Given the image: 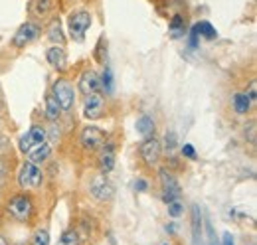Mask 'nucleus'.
<instances>
[{
	"label": "nucleus",
	"instance_id": "nucleus-22",
	"mask_svg": "<svg viewBox=\"0 0 257 245\" xmlns=\"http://www.w3.org/2000/svg\"><path fill=\"white\" fill-rule=\"evenodd\" d=\"M192 233H194V241H198L202 237V217H200L198 206L192 208Z\"/></svg>",
	"mask_w": 257,
	"mask_h": 245
},
{
	"label": "nucleus",
	"instance_id": "nucleus-28",
	"mask_svg": "<svg viewBox=\"0 0 257 245\" xmlns=\"http://www.w3.org/2000/svg\"><path fill=\"white\" fill-rule=\"evenodd\" d=\"M164 147H166V151H174V147H176V135L170 131V133H166V137H164Z\"/></svg>",
	"mask_w": 257,
	"mask_h": 245
},
{
	"label": "nucleus",
	"instance_id": "nucleus-21",
	"mask_svg": "<svg viewBox=\"0 0 257 245\" xmlns=\"http://www.w3.org/2000/svg\"><path fill=\"white\" fill-rule=\"evenodd\" d=\"M194 30L198 34V38H206V40H216V36H218L216 28L210 22H198L194 26Z\"/></svg>",
	"mask_w": 257,
	"mask_h": 245
},
{
	"label": "nucleus",
	"instance_id": "nucleus-32",
	"mask_svg": "<svg viewBox=\"0 0 257 245\" xmlns=\"http://www.w3.org/2000/svg\"><path fill=\"white\" fill-rule=\"evenodd\" d=\"M0 245H8V243H6V239H4L2 235H0Z\"/></svg>",
	"mask_w": 257,
	"mask_h": 245
},
{
	"label": "nucleus",
	"instance_id": "nucleus-26",
	"mask_svg": "<svg viewBox=\"0 0 257 245\" xmlns=\"http://www.w3.org/2000/svg\"><path fill=\"white\" fill-rule=\"evenodd\" d=\"M99 79H101V85H103L105 93H111V89H113V75H111V69L109 67L103 71V75Z\"/></svg>",
	"mask_w": 257,
	"mask_h": 245
},
{
	"label": "nucleus",
	"instance_id": "nucleus-3",
	"mask_svg": "<svg viewBox=\"0 0 257 245\" xmlns=\"http://www.w3.org/2000/svg\"><path fill=\"white\" fill-rule=\"evenodd\" d=\"M32 212H34V202L26 192L14 194L6 202V214L10 215L14 221H28L32 217Z\"/></svg>",
	"mask_w": 257,
	"mask_h": 245
},
{
	"label": "nucleus",
	"instance_id": "nucleus-33",
	"mask_svg": "<svg viewBox=\"0 0 257 245\" xmlns=\"http://www.w3.org/2000/svg\"><path fill=\"white\" fill-rule=\"evenodd\" d=\"M0 103H2V105H4V99H2V91H0Z\"/></svg>",
	"mask_w": 257,
	"mask_h": 245
},
{
	"label": "nucleus",
	"instance_id": "nucleus-27",
	"mask_svg": "<svg viewBox=\"0 0 257 245\" xmlns=\"http://www.w3.org/2000/svg\"><path fill=\"white\" fill-rule=\"evenodd\" d=\"M8 172H10V166H8V162H6L4 158H0V188L4 186V182H6V178H8Z\"/></svg>",
	"mask_w": 257,
	"mask_h": 245
},
{
	"label": "nucleus",
	"instance_id": "nucleus-10",
	"mask_svg": "<svg viewBox=\"0 0 257 245\" xmlns=\"http://www.w3.org/2000/svg\"><path fill=\"white\" fill-rule=\"evenodd\" d=\"M113 184L109 182V178H107V174H103V172H99L93 176V180L89 184V194L95 198L97 202H107V200H111L113 198Z\"/></svg>",
	"mask_w": 257,
	"mask_h": 245
},
{
	"label": "nucleus",
	"instance_id": "nucleus-11",
	"mask_svg": "<svg viewBox=\"0 0 257 245\" xmlns=\"http://www.w3.org/2000/svg\"><path fill=\"white\" fill-rule=\"evenodd\" d=\"M97 166H99V172H103V174H109L111 170H113V166H115V145L107 139L105 141V145L97 151Z\"/></svg>",
	"mask_w": 257,
	"mask_h": 245
},
{
	"label": "nucleus",
	"instance_id": "nucleus-23",
	"mask_svg": "<svg viewBox=\"0 0 257 245\" xmlns=\"http://www.w3.org/2000/svg\"><path fill=\"white\" fill-rule=\"evenodd\" d=\"M32 245H50V233H48V229H38V231H34Z\"/></svg>",
	"mask_w": 257,
	"mask_h": 245
},
{
	"label": "nucleus",
	"instance_id": "nucleus-9",
	"mask_svg": "<svg viewBox=\"0 0 257 245\" xmlns=\"http://www.w3.org/2000/svg\"><path fill=\"white\" fill-rule=\"evenodd\" d=\"M105 109H107V103H105V97L99 93H91V95H85L83 99V117L89 119V121H97L105 115Z\"/></svg>",
	"mask_w": 257,
	"mask_h": 245
},
{
	"label": "nucleus",
	"instance_id": "nucleus-31",
	"mask_svg": "<svg viewBox=\"0 0 257 245\" xmlns=\"http://www.w3.org/2000/svg\"><path fill=\"white\" fill-rule=\"evenodd\" d=\"M224 245H233V239L229 233H224Z\"/></svg>",
	"mask_w": 257,
	"mask_h": 245
},
{
	"label": "nucleus",
	"instance_id": "nucleus-34",
	"mask_svg": "<svg viewBox=\"0 0 257 245\" xmlns=\"http://www.w3.org/2000/svg\"><path fill=\"white\" fill-rule=\"evenodd\" d=\"M162 245H168V243H162Z\"/></svg>",
	"mask_w": 257,
	"mask_h": 245
},
{
	"label": "nucleus",
	"instance_id": "nucleus-14",
	"mask_svg": "<svg viewBox=\"0 0 257 245\" xmlns=\"http://www.w3.org/2000/svg\"><path fill=\"white\" fill-rule=\"evenodd\" d=\"M46 60L48 63L58 69V71H64L67 69V54H65L64 46H52L46 50Z\"/></svg>",
	"mask_w": 257,
	"mask_h": 245
},
{
	"label": "nucleus",
	"instance_id": "nucleus-19",
	"mask_svg": "<svg viewBox=\"0 0 257 245\" xmlns=\"http://www.w3.org/2000/svg\"><path fill=\"white\" fill-rule=\"evenodd\" d=\"M48 40L54 44V46H65V34L64 28L60 24V20H54L48 28Z\"/></svg>",
	"mask_w": 257,
	"mask_h": 245
},
{
	"label": "nucleus",
	"instance_id": "nucleus-7",
	"mask_svg": "<svg viewBox=\"0 0 257 245\" xmlns=\"http://www.w3.org/2000/svg\"><path fill=\"white\" fill-rule=\"evenodd\" d=\"M52 95L56 97V101L60 103L62 111H71L73 105H75V89L73 85L65 79V77H60L54 81L52 85Z\"/></svg>",
	"mask_w": 257,
	"mask_h": 245
},
{
	"label": "nucleus",
	"instance_id": "nucleus-15",
	"mask_svg": "<svg viewBox=\"0 0 257 245\" xmlns=\"http://www.w3.org/2000/svg\"><path fill=\"white\" fill-rule=\"evenodd\" d=\"M54 6H56L54 0H32L28 4V12H30V16H34V18L44 20V18H48L54 12Z\"/></svg>",
	"mask_w": 257,
	"mask_h": 245
},
{
	"label": "nucleus",
	"instance_id": "nucleus-30",
	"mask_svg": "<svg viewBox=\"0 0 257 245\" xmlns=\"http://www.w3.org/2000/svg\"><path fill=\"white\" fill-rule=\"evenodd\" d=\"M135 188H137V192H145V190L149 188V184H147V180H143V178H139V180L135 182Z\"/></svg>",
	"mask_w": 257,
	"mask_h": 245
},
{
	"label": "nucleus",
	"instance_id": "nucleus-2",
	"mask_svg": "<svg viewBox=\"0 0 257 245\" xmlns=\"http://www.w3.org/2000/svg\"><path fill=\"white\" fill-rule=\"evenodd\" d=\"M93 22V16L89 10L85 8H77V10H71L69 16H67V32H69V38L75 40V42H83L85 34L89 30Z\"/></svg>",
	"mask_w": 257,
	"mask_h": 245
},
{
	"label": "nucleus",
	"instance_id": "nucleus-29",
	"mask_svg": "<svg viewBox=\"0 0 257 245\" xmlns=\"http://www.w3.org/2000/svg\"><path fill=\"white\" fill-rule=\"evenodd\" d=\"M182 154H184L186 158L194 160V158H196V149H194L192 145H184V147H182Z\"/></svg>",
	"mask_w": 257,
	"mask_h": 245
},
{
	"label": "nucleus",
	"instance_id": "nucleus-20",
	"mask_svg": "<svg viewBox=\"0 0 257 245\" xmlns=\"http://www.w3.org/2000/svg\"><path fill=\"white\" fill-rule=\"evenodd\" d=\"M168 30L172 34V38H182L186 34V20H184V16L174 14L170 18V22H168Z\"/></svg>",
	"mask_w": 257,
	"mask_h": 245
},
{
	"label": "nucleus",
	"instance_id": "nucleus-1",
	"mask_svg": "<svg viewBox=\"0 0 257 245\" xmlns=\"http://www.w3.org/2000/svg\"><path fill=\"white\" fill-rule=\"evenodd\" d=\"M18 149H20V153L26 156L28 162L38 164V166H42V164L50 158V153H52V147H50L48 141H44V143H34L28 135H22V137H20Z\"/></svg>",
	"mask_w": 257,
	"mask_h": 245
},
{
	"label": "nucleus",
	"instance_id": "nucleus-13",
	"mask_svg": "<svg viewBox=\"0 0 257 245\" xmlns=\"http://www.w3.org/2000/svg\"><path fill=\"white\" fill-rule=\"evenodd\" d=\"M79 91L83 95H91V93H99L101 91V79L93 69H85L79 77V83H77Z\"/></svg>",
	"mask_w": 257,
	"mask_h": 245
},
{
	"label": "nucleus",
	"instance_id": "nucleus-12",
	"mask_svg": "<svg viewBox=\"0 0 257 245\" xmlns=\"http://www.w3.org/2000/svg\"><path fill=\"white\" fill-rule=\"evenodd\" d=\"M161 186L164 204H170L172 200L180 198V186H178V182L174 180V176L168 170H161Z\"/></svg>",
	"mask_w": 257,
	"mask_h": 245
},
{
	"label": "nucleus",
	"instance_id": "nucleus-6",
	"mask_svg": "<svg viewBox=\"0 0 257 245\" xmlns=\"http://www.w3.org/2000/svg\"><path fill=\"white\" fill-rule=\"evenodd\" d=\"M107 139H109V137H107V133H105L103 129H99L95 125H87V127H83V131H81V135H79V145H81L85 151L95 153V151H99V149L105 145Z\"/></svg>",
	"mask_w": 257,
	"mask_h": 245
},
{
	"label": "nucleus",
	"instance_id": "nucleus-5",
	"mask_svg": "<svg viewBox=\"0 0 257 245\" xmlns=\"http://www.w3.org/2000/svg\"><path fill=\"white\" fill-rule=\"evenodd\" d=\"M40 36H42V26H40L38 22H24V24L18 26V30L14 32L10 44H12V48L22 50V48H26V46L34 44Z\"/></svg>",
	"mask_w": 257,
	"mask_h": 245
},
{
	"label": "nucleus",
	"instance_id": "nucleus-16",
	"mask_svg": "<svg viewBox=\"0 0 257 245\" xmlns=\"http://www.w3.org/2000/svg\"><path fill=\"white\" fill-rule=\"evenodd\" d=\"M44 103H46V119L52 122L60 121V117H62V107H60V103L56 101V97L52 95V91L46 95V99H44Z\"/></svg>",
	"mask_w": 257,
	"mask_h": 245
},
{
	"label": "nucleus",
	"instance_id": "nucleus-24",
	"mask_svg": "<svg viewBox=\"0 0 257 245\" xmlns=\"http://www.w3.org/2000/svg\"><path fill=\"white\" fill-rule=\"evenodd\" d=\"M166 206H168V215H170V217H180V215L184 214V206H182L180 198H178V200H172V202L166 204Z\"/></svg>",
	"mask_w": 257,
	"mask_h": 245
},
{
	"label": "nucleus",
	"instance_id": "nucleus-18",
	"mask_svg": "<svg viewBox=\"0 0 257 245\" xmlns=\"http://www.w3.org/2000/svg\"><path fill=\"white\" fill-rule=\"evenodd\" d=\"M135 129H137V133H139L143 139L153 137V133H155V119H153L151 115H141V117L137 119Z\"/></svg>",
	"mask_w": 257,
	"mask_h": 245
},
{
	"label": "nucleus",
	"instance_id": "nucleus-25",
	"mask_svg": "<svg viewBox=\"0 0 257 245\" xmlns=\"http://www.w3.org/2000/svg\"><path fill=\"white\" fill-rule=\"evenodd\" d=\"M77 231L75 229H67L64 235L60 237V243L58 245H77Z\"/></svg>",
	"mask_w": 257,
	"mask_h": 245
},
{
	"label": "nucleus",
	"instance_id": "nucleus-17",
	"mask_svg": "<svg viewBox=\"0 0 257 245\" xmlns=\"http://www.w3.org/2000/svg\"><path fill=\"white\" fill-rule=\"evenodd\" d=\"M231 105H233V111L237 113V115H245V113H249V109H251V99L247 97V93H233V97H231Z\"/></svg>",
	"mask_w": 257,
	"mask_h": 245
},
{
	"label": "nucleus",
	"instance_id": "nucleus-4",
	"mask_svg": "<svg viewBox=\"0 0 257 245\" xmlns=\"http://www.w3.org/2000/svg\"><path fill=\"white\" fill-rule=\"evenodd\" d=\"M16 180H18L20 190H24V192H36V190H40L42 184H44V172H42V168H40L38 164H32V162L26 160V162L20 166Z\"/></svg>",
	"mask_w": 257,
	"mask_h": 245
},
{
	"label": "nucleus",
	"instance_id": "nucleus-8",
	"mask_svg": "<svg viewBox=\"0 0 257 245\" xmlns=\"http://www.w3.org/2000/svg\"><path fill=\"white\" fill-rule=\"evenodd\" d=\"M161 141L153 135V137H147L141 145H139V154H141V160L147 164V166H157L159 160H161Z\"/></svg>",
	"mask_w": 257,
	"mask_h": 245
}]
</instances>
